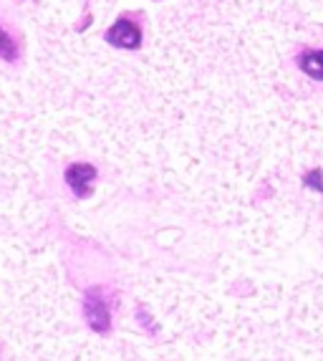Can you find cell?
Listing matches in <instances>:
<instances>
[{"mask_svg": "<svg viewBox=\"0 0 323 361\" xmlns=\"http://www.w3.org/2000/svg\"><path fill=\"white\" fill-rule=\"evenodd\" d=\"M84 316H86V324H89L96 334H106L109 329H111V311H109L106 295H104V290L99 288V286L86 290Z\"/></svg>", "mask_w": 323, "mask_h": 361, "instance_id": "cell-1", "label": "cell"}, {"mask_svg": "<svg viewBox=\"0 0 323 361\" xmlns=\"http://www.w3.org/2000/svg\"><path fill=\"white\" fill-rule=\"evenodd\" d=\"M106 41L111 43V46H116V49H139L142 46V28H139L134 20H116L111 28L106 30Z\"/></svg>", "mask_w": 323, "mask_h": 361, "instance_id": "cell-2", "label": "cell"}, {"mask_svg": "<svg viewBox=\"0 0 323 361\" xmlns=\"http://www.w3.org/2000/svg\"><path fill=\"white\" fill-rule=\"evenodd\" d=\"M94 180H96V167H91V164H71L66 169V182L76 197H89Z\"/></svg>", "mask_w": 323, "mask_h": 361, "instance_id": "cell-3", "label": "cell"}, {"mask_svg": "<svg viewBox=\"0 0 323 361\" xmlns=\"http://www.w3.org/2000/svg\"><path fill=\"white\" fill-rule=\"evenodd\" d=\"M298 66L305 76L316 78V81H323V51L318 49H308L298 56Z\"/></svg>", "mask_w": 323, "mask_h": 361, "instance_id": "cell-4", "label": "cell"}, {"mask_svg": "<svg viewBox=\"0 0 323 361\" xmlns=\"http://www.w3.org/2000/svg\"><path fill=\"white\" fill-rule=\"evenodd\" d=\"M18 56H20V51H18L16 38H13L6 28H0V59L8 61V63H16Z\"/></svg>", "mask_w": 323, "mask_h": 361, "instance_id": "cell-5", "label": "cell"}, {"mask_svg": "<svg viewBox=\"0 0 323 361\" xmlns=\"http://www.w3.org/2000/svg\"><path fill=\"white\" fill-rule=\"evenodd\" d=\"M303 185L313 187V190H318V192H323V172H321V169H313V172H308V175L303 177Z\"/></svg>", "mask_w": 323, "mask_h": 361, "instance_id": "cell-6", "label": "cell"}]
</instances>
